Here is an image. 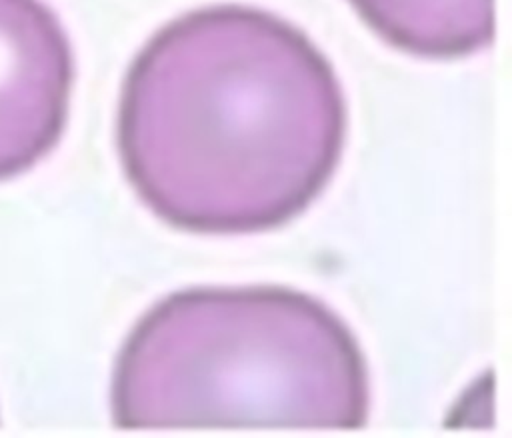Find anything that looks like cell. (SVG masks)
<instances>
[{
    "instance_id": "obj_1",
    "label": "cell",
    "mask_w": 512,
    "mask_h": 438,
    "mask_svg": "<svg viewBox=\"0 0 512 438\" xmlns=\"http://www.w3.org/2000/svg\"><path fill=\"white\" fill-rule=\"evenodd\" d=\"M348 110L334 66L254 6L190 10L138 50L116 144L142 204L194 234H252L302 214L334 176Z\"/></svg>"
},
{
    "instance_id": "obj_2",
    "label": "cell",
    "mask_w": 512,
    "mask_h": 438,
    "mask_svg": "<svg viewBox=\"0 0 512 438\" xmlns=\"http://www.w3.org/2000/svg\"><path fill=\"white\" fill-rule=\"evenodd\" d=\"M118 428H362L368 366L348 324L286 286H196L132 326L112 372Z\"/></svg>"
},
{
    "instance_id": "obj_3",
    "label": "cell",
    "mask_w": 512,
    "mask_h": 438,
    "mask_svg": "<svg viewBox=\"0 0 512 438\" xmlns=\"http://www.w3.org/2000/svg\"><path fill=\"white\" fill-rule=\"evenodd\" d=\"M74 86L70 38L44 0H0V180L60 142Z\"/></svg>"
},
{
    "instance_id": "obj_4",
    "label": "cell",
    "mask_w": 512,
    "mask_h": 438,
    "mask_svg": "<svg viewBox=\"0 0 512 438\" xmlns=\"http://www.w3.org/2000/svg\"><path fill=\"white\" fill-rule=\"evenodd\" d=\"M348 2L384 42L420 58L470 56L494 38V0Z\"/></svg>"
}]
</instances>
